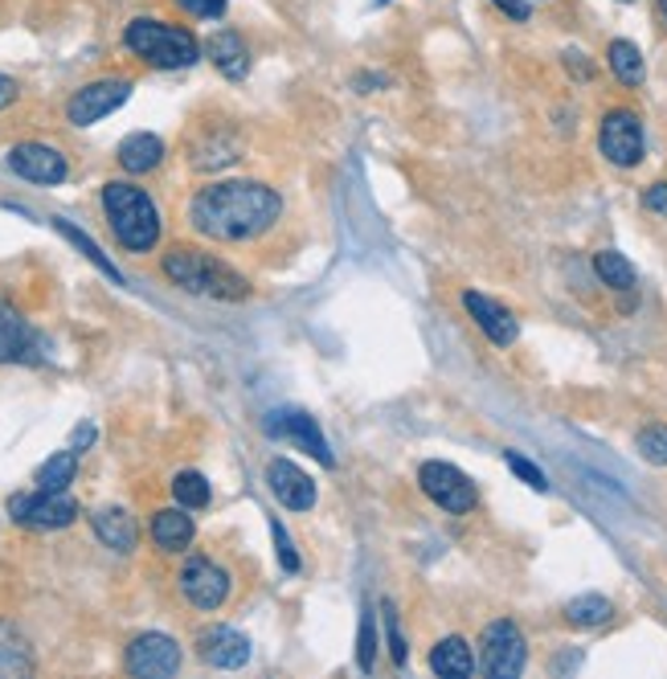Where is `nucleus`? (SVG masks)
Masks as SVG:
<instances>
[{"mask_svg":"<svg viewBox=\"0 0 667 679\" xmlns=\"http://www.w3.org/2000/svg\"><path fill=\"white\" fill-rule=\"evenodd\" d=\"M37 348H42V340L33 336L25 315L13 303H0V365H9V360H37Z\"/></svg>","mask_w":667,"mask_h":679,"instance_id":"obj_17","label":"nucleus"},{"mask_svg":"<svg viewBox=\"0 0 667 679\" xmlns=\"http://www.w3.org/2000/svg\"><path fill=\"white\" fill-rule=\"evenodd\" d=\"M381 4H386V0H381Z\"/></svg>","mask_w":667,"mask_h":679,"instance_id":"obj_42","label":"nucleus"},{"mask_svg":"<svg viewBox=\"0 0 667 679\" xmlns=\"http://www.w3.org/2000/svg\"><path fill=\"white\" fill-rule=\"evenodd\" d=\"M598 152L614 164V169H635L643 160V119L635 111L614 107L602 115V127H598Z\"/></svg>","mask_w":667,"mask_h":679,"instance_id":"obj_6","label":"nucleus"},{"mask_svg":"<svg viewBox=\"0 0 667 679\" xmlns=\"http://www.w3.org/2000/svg\"><path fill=\"white\" fill-rule=\"evenodd\" d=\"M430 671H435V676H447V679L475 676V655H471V647H467V638H459V634L442 638V643L430 651Z\"/></svg>","mask_w":667,"mask_h":679,"instance_id":"obj_22","label":"nucleus"},{"mask_svg":"<svg viewBox=\"0 0 667 679\" xmlns=\"http://www.w3.org/2000/svg\"><path fill=\"white\" fill-rule=\"evenodd\" d=\"M418 487L430 499H435L438 508L450 511V516H467V511L480 504V492H475V483L459 471V467H450V463H422L418 471Z\"/></svg>","mask_w":667,"mask_h":679,"instance_id":"obj_7","label":"nucleus"},{"mask_svg":"<svg viewBox=\"0 0 667 679\" xmlns=\"http://www.w3.org/2000/svg\"><path fill=\"white\" fill-rule=\"evenodd\" d=\"M181 594L197 610H218L230 598V573L209 556H188L185 569H181Z\"/></svg>","mask_w":667,"mask_h":679,"instance_id":"obj_10","label":"nucleus"},{"mask_svg":"<svg viewBox=\"0 0 667 679\" xmlns=\"http://www.w3.org/2000/svg\"><path fill=\"white\" fill-rule=\"evenodd\" d=\"M103 214L111 221L115 242L131 254H148L160 242V209L140 185H131V181L103 185Z\"/></svg>","mask_w":667,"mask_h":679,"instance_id":"obj_2","label":"nucleus"},{"mask_svg":"<svg viewBox=\"0 0 667 679\" xmlns=\"http://www.w3.org/2000/svg\"><path fill=\"white\" fill-rule=\"evenodd\" d=\"M197 655L205 667H218V671H238L250 664V638L233 626H209L197 634Z\"/></svg>","mask_w":667,"mask_h":679,"instance_id":"obj_14","label":"nucleus"},{"mask_svg":"<svg viewBox=\"0 0 667 679\" xmlns=\"http://www.w3.org/2000/svg\"><path fill=\"white\" fill-rule=\"evenodd\" d=\"M94 442V426H78L74 430V447L70 450H82V447H91Z\"/></svg>","mask_w":667,"mask_h":679,"instance_id":"obj_40","label":"nucleus"},{"mask_svg":"<svg viewBox=\"0 0 667 679\" xmlns=\"http://www.w3.org/2000/svg\"><path fill=\"white\" fill-rule=\"evenodd\" d=\"M271 537H275V553H279V565L287 573H299V553H296V544H291V537L283 532V525L275 520L271 525Z\"/></svg>","mask_w":667,"mask_h":679,"instance_id":"obj_33","label":"nucleus"},{"mask_svg":"<svg viewBox=\"0 0 667 679\" xmlns=\"http://www.w3.org/2000/svg\"><path fill=\"white\" fill-rule=\"evenodd\" d=\"M131 94V82L127 78H99L91 87L74 91V99L66 103V119L74 127H91L99 119H107L111 111H119Z\"/></svg>","mask_w":667,"mask_h":679,"instance_id":"obj_9","label":"nucleus"},{"mask_svg":"<svg viewBox=\"0 0 667 679\" xmlns=\"http://www.w3.org/2000/svg\"><path fill=\"white\" fill-rule=\"evenodd\" d=\"M4 160L21 181H33V185H62L66 172H70L66 156L58 148H49V143H16V148H9Z\"/></svg>","mask_w":667,"mask_h":679,"instance_id":"obj_13","label":"nucleus"},{"mask_svg":"<svg viewBox=\"0 0 667 679\" xmlns=\"http://www.w3.org/2000/svg\"><path fill=\"white\" fill-rule=\"evenodd\" d=\"M176 4L193 16H205V21H218L226 13V0H176Z\"/></svg>","mask_w":667,"mask_h":679,"instance_id":"obj_35","label":"nucleus"},{"mask_svg":"<svg viewBox=\"0 0 667 679\" xmlns=\"http://www.w3.org/2000/svg\"><path fill=\"white\" fill-rule=\"evenodd\" d=\"M74 471H78V450H58L54 459L37 467V487H46V492H66L70 483H74Z\"/></svg>","mask_w":667,"mask_h":679,"instance_id":"obj_27","label":"nucleus"},{"mask_svg":"<svg viewBox=\"0 0 667 679\" xmlns=\"http://www.w3.org/2000/svg\"><path fill=\"white\" fill-rule=\"evenodd\" d=\"M659 13H664V16H667V0H659Z\"/></svg>","mask_w":667,"mask_h":679,"instance_id":"obj_41","label":"nucleus"},{"mask_svg":"<svg viewBox=\"0 0 667 679\" xmlns=\"http://www.w3.org/2000/svg\"><path fill=\"white\" fill-rule=\"evenodd\" d=\"M152 541L164 553H185L193 544V516L188 508H164L152 516Z\"/></svg>","mask_w":667,"mask_h":679,"instance_id":"obj_21","label":"nucleus"},{"mask_svg":"<svg viewBox=\"0 0 667 679\" xmlns=\"http://www.w3.org/2000/svg\"><path fill=\"white\" fill-rule=\"evenodd\" d=\"M643 209H647V214L667 217V185H647L643 188Z\"/></svg>","mask_w":667,"mask_h":679,"instance_id":"obj_36","label":"nucleus"},{"mask_svg":"<svg viewBox=\"0 0 667 679\" xmlns=\"http://www.w3.org/2000/svg\"><path fill=\"white\" fill-rule=\"evenodd\" d=\"M91 528L94 537L107 544V549H115V553H131L136 541H140V528H136L127 508H99L91 516Z\"/></svg>","mask_w":667,"mask_h":679,"instance_id":"obj_19","label":"nucleus"},{"mask_svg":"<svg viewBox=\"0 0 667 679\" xmlns=\"http://www.w3.org/2000/svg\"><path fill=\"white\" fill-rule=\"evenodd\" d=\"M172 495L181 508H205L209 504V483H205L202 471H181L172 479Z\"/></svg>","mask_w":667,"mask_h":679,"instance_id":"obj_29","label":"nucleus"},{"mask_svg":"<svg viewBox=\"0 0 667 679\" xmlns=\"http://www.w3.org/2000/svg\"><path fill=\"white\" fill-rule=\"evenodd\" d=\"M565 70H570L574 78H582V82H590L594 78V66L586 62V54H582V49H565Z\"/></svg>","mask_w":667,"mask_h":679,"instance_id":"obj_37","label":"nucleus"},{"mask_svg":"<svg viewBox=\"0 0 667 679\" xmlns=\"http://www.w3.org/2000/svg\"><path fill=\"white\" fill-rule=\"evenodd\" d=\"M528 664V643L513 618H496L480 643V667L492 679H516Z\"/></svg>","mask_w":667,"mask_h":679,"instance_id":"obj_5","label":"nucleus"},{"mask_svg":"<svg viewBox=\"0 0 667 679\" xmlns=\"http://www.w3.org/2000/svg\"><path fill=\"white\" fill-rule=\"evenodd\" d=\"M594 275L602 278L610 291H631L635 287V266L626 263L619 250H598L594 254Z\"/></svg>","mask_w":667,"mask_h":679,"instance_id":"obj_25","label":"nucleus"},{"mask_svg":"<svg viewBox=\"0 0 667 679\" xmlns=\"http://www.w3.org/2000/svg\"><path fill=\"white\" fill-rule=\"evenodd\" d=\"M504 463H508V471H513L520 483H528L532 492H549V479H544V471L537 463H528L525 454H516V450H504Z\"/></svg>","mask_w":667,"mask_h":679,"instance_id":"obj_31","label":"nucleus"},{"mask_svg":"<svg viewBox=\"0 0 667 679\" xmlns=\"http://www.w3.org/2000/svg\"><path fill=\"white\" fill-rule=\"evenodd\" d=\"M372 659H377V626H372V614H365L360 618V634H357L360 671H372Z\"/></svg>","mask_w":667,"mask_h":679,"instance_id":"obj_32","label":"nucleus"},{"mask_svg":"<svg viewBox=\"0 0 667 679\" xmlns=\"http://www.w3.org/2000/svg\"><path fill=\"white\" fill-rule=\"evenodd\" d=\"M266 487L271 495L279 499L283 508L291 511H308L315 508V483L311 475H303L296 463H287V459H275V463L266 467Z\"/></svg>","mask_w":667,"mask_h":679,"instance_id":"obj_15","label":"nucleus"},{"mask_svg":"<svg viewBox=\"0 0 667 679\" xmlns=\"http://www.w3.org/2000/svg\"><path fill=\"white\" fill-rule=\"evenodd\" d=\"M279 193L263 181H218V185H205L188 205L193 230L214 238V242L258 238L279 221Z\"/></svg>","mask_w":667,"mask_h":679,"instance_id":"obj_1","label":"nucleus"},{"mask_svg":"<svg viewBox=\"0 0 667 679\" xmlns=\"http://www.w3.org/2000/svg\"><path fill=\"white\" fill-rule=\"evenodd\" d=\"M266 434L271 438H283V442H296L303 454H311V459H320L324 467H332L336 459H332V450H327L324 434H320V426H315V417L303 414V410H275V414H266Z\"/></svg>","mask_w":667,"mask_h":679,"instance_id":"obj_12","label":"nucleus"},{"mask_svg":"<svg viewBox=\"0 0 667 679\" xmlns=\"http://www.w3.org/2000/svg\"><path fill=\"white\" fill-rule=\"evenodd\" d=\"M610 618H614V606H610V598H602V594H582L574 602H565V622L577 626V631L606 626Z\"/></svg>","mask_w":667,"mask_h":679,"instance_id":"obj_24","label":"nucleus"},{"mask_svg":"<svg viewBox=\"0 0 667 679\" xmlns=\"http://www.w3.org/2000/svg\"><path fill=\"white\" fill-rule=\"evenodd\" d=\"M164 275L176 287H185L193 295H209V299H246L250 295V283L238 271L193 246H172L164 254Z\"/></svg>","mask_w":667,"mask_h":679,"instance_id":"obj_3","label":"nucleus"},{"mask_svg":"<svg viewBox=\"0 0 667 679\" xmlns=\"http://www.w3.org/2000/svg\"><path fill=\"white\" fill-rule=\"evenodd\" d=\"M205 54H209V62L218 66V74H226L230 82H242L250 74V49L242 42V33L218 30L205 42Z\"/></svg>","mask_w":667,"mask_h":679,"instance_id":"obj_18","label":"nucleus"},{"mask_svg":"<svg viewBox=\"0 0 667 679\" xmlns=\"http://www.w3.org/2000/svg\"><path fill=\"white\" fill-rule=\"evenodd\" d=\"M119 169L131 172V176H143V172L160 169V160H164V139L152 136V131H136V136H127L119 143Z\"/></svg>","mask_w":667,"mask_h":679,"instance_id":"obj_20","label":"nucleus"},{"mask_svg":"<svg viewBox=\"0 0 667 679\" xmlns=\"http://www.w3.org/2000/svg\"><path fill=\"white\" fill-rule=\"evenodd\" d=\"M127 671L140 679H164V676H176L181 671V647L172 643L169 634H140V638H131V647H127Z\"/></svg>","mask_w":667,"mask_h":679,"instance_id":"obj_11","label":"nucleus"},{"mask_svg":"<svg viewBox=\"0 0 667 679\" xmlns=\"http://www.w3.org/2000/svg\"><path fill=\"white\" fill-rule=\"evenodd\" d=\"M606 62H610V74L619 78L622 87H643L647 78V66H643V54H639L635 42H610L606 46Z\"/></svg>","mask_w":667,"mask_h":679,"instance_id":"obj_23","label":"nucleus"},{"mask_svg":"<svg viewBox=\"0 0 667 679\" xmlns=\"http://www.w3.org/2000/svg\"><path fill=\"white\" fill-rule=\"evenodd\" d=\"M124 42L136 58H143L156 70H185V66H193L202 58V46H197L193 33L181 30V25H169V21H152V16L131 21Z\"/></svg>","mask_w":667,"mask_h":679,"instance_id":"obj_4","label":"nucleus"},{"mask_svg":"<svg viewBox=\"0 0 667 679\" xmlns=\"http://www.w3.org/2000/svg\"><path fill=\"white\" fill-rule=\"evenodd\" d=\"M492 4H496L504 16H513V21H528V16H532V4H528V0H492Z\"/></svg>","mask_w":667,"mask_h":679,"instance_id":"obj_38","label":"nucleus"},{"mask_svg":"<svg viewBox=\"0 0 667 679\" xmlns=\"http://www.w3.org/2000/svg\"><path fill=\"white\" fill-rule=\"evenodd\" d=\"M386 634H389V655H393V664L405 667V659H410V651H405V638L402 631H398V614L386 606Z\"/></svg>","mask_w":667,"mask_h":679,"instance_id":"obj_34","label":"nucleus"},{"mask_svg":"<svg viewBox=\"0 0 667 679\" xmlns=\"http://www.w3.org/2000/svg\"><path fill=\"white\" fill-rule=\"evenodd\" d=\"M30 671H33V659L25 638L13 626L0 622V676H30Z\"/></svg>","mask_w":667,"mask_h":679,"instance_id":"obj_26","label":"nucleus"},{"mask_svg":"<svg viewBox=\"0 0 667 679\" xmlns=\"http://www.w3.org/2000/svg\"><path fill=\"white\" fill-rule=\"evenodd\" d=\"M13 99H16V82H13V78L0 74V107H9Z\"/></svg>","mask_w":667,"mask_h":679,"instance_id":"obj_39","label":"nucleus"},{"mask_svg":"<svg viewBox=\"0 0 667 679\" xmlns=\"http://www.w3.org/2000/svg\"><path fill=\"white\" fill-rule=\"evenodd\" d=\"M463 308H467V315L480 324V332L496 348H508V344H516V336H520V324L513 320V311L508 308H499L496 299H487V295H480V291H467L463 295Z\"/></svg>","mask_w":667,"mask_h":679,"instance_id":"obj_16","label":"nucleus"},{"mask_svg":"<svg viewBox=\"0 0 667 679\" xmlns=\"http://www.w3.org/2000/svg\"><path fill=\"white\" fill-rule=\"evenodd\" d=\"M54 230L62 233L66 242H74V246L82 250V254H87V258H91V263L99 266V271H103V275H107L111 283H124V275H119V266L111 263L107 254H103V250L94 246V242H91V238H87V233H82V230H74V226L66 221V217H54Z\"/></svg>","mask_w":667,"mask_h":679,"instance_id":"obj_28","label":"nucleus"},{"mask_svg":"<svg viewBox=\"0 0 667 679\" xmlns=\"http://www.w3.org/2000/svg\"><path fill=\"white\" fill-rule=\"evenodd\" d=\"M635 450L652 467H667V426H643L635 438Z\"/></svg>","mask_w":667,"mask_h":679,"instance_id":"obj_30","label":"nucleus"},{"mask_svg":"<svg viewBox=\"0 0 667 679\" xmlns=\"http://www.w3.org/2000/svg\"><path fill=\"white\" fill-rule=\"evenodd\" d=\"M9 516H13L16 525L46 528L49 532V528L74 525L78 504L66 492H46V487H37L33 495H13V499H9Z\"/></svg>","mask_w":667,"mask_h":679,"instance_id":"obj_8","label":"nucleus"}]
</instances>
